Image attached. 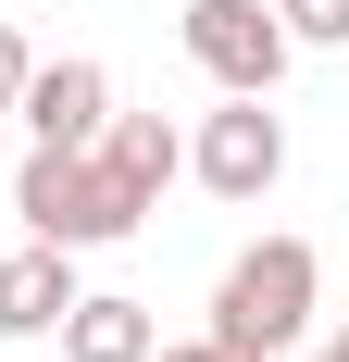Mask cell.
Returning <instances> with one entry per match:
<instances>
[{"label":"cell","instance_id":"6da1fadb","mask_svg":"<svg viewBox=\"0 0 349 362\" xmlns=\"http://www.w3.org/2000/svg\"><path fill=\"white\" fill-rule=\"evenodd\" d=\"M312 300H324V262H312V238H249V250L212 275V325H200V337L287 362L300 337H312Z\"/></svg>","mask_w":349,"mask_h":362},{"label":"cell","instance_id":"7a4b0ae2","mask_svg":"<svg viewBox=\"0 0 349 362\" xmlns=\"http://www.w3.org/2000/svg\"><path fill=\"white\" fill-rule=\"evenodd\" d=\"M0 200L25 213V238H50V250H112V238H138L88 150H25V163L0 175Z\"/></svg>","mask_w":349,"mask_h":362},{"label":"cell","instance_id":"3957f363","mask_svg":"<svg viewBox=\"0 0 349 362\" xmlns=\"http://www.w3.org/2000/svg\"><path fill=\"white\" fill-rule=\"evenodd\" d=\"M174 37H187V63H200L212 88H262V100H275L287 63H300V37H287L275 0H187V13H174Z\"/></svg>","mask_w":349,"mask_h":362},{"label":"cell","instance_id":"277c9868","mask_svg":"<svg viewBox=\"0 0 349 362\" xmlns=\"http://www.w3.org/2000/svg\"><path fill=\"white\" fill-rule=\"evenodd\" d=\"M187 175H200L212 200H275V175H287V112L262 100V88H225V112H200V138H187Z\"/></svg>","mask_w":349,"mask_h":362},{"label":"cell","instance_id":"5b68a950","mask_svg":"<svg viewBox=\"0 0 349 362\" xmlns=\"http://www.w3.org/2000/svg\"><path fill=\"white\" fill-rule=\"evenodd\" d=\"M88 163H100V187L125 200V225H150V213H162V187L187 175V138H174L162 112H100Z\"/></svg>","mask_w":349,"mask_h":362},{"label":"cell","instance_id":"8992f818","mask_svg":"<svg viewBox=\"0 0 349 362\" xmlns=\"http://www.w3.org/2000/svg\"><path fill=\"white\" fill-rule=\"evenodd\" d=\"M13 112H25L37 150H88L112 112V75L88 63V50H63V63H25V88H13Z\"/></svg>","mask_w":349,"mask_h":362},{"label":"cell","instance_id":"52a82bcc","mask_svg":"<svg viewBox=\"0 0 349 362\" xmlns=\"http://www.w3.org/2000/svg\"><path fill=\"white\" fill-rule=\"evenodd\" d=\"M75 313V250L25 238V250H0V337H50Z\"/></svg>","mask_w":349,"mask_h":362},{"label":"cell","instance_id":"ba28073f","mask_svg":"<svg viewBox=\"0 0 349 362\" xmlns=\"http://www.w3.org/2000/svg\"><path fill=\"white\" fill-rule=\"evenodd\" d=\"M50 337H63V362H150L162 325H150V300H112V288L88 300V288H75V313H63Z\"/></svg>","mask_w":349,"mask_h":362},{"label":"cell","instance_id":"9c48e42d","mask_svg":"<svg viewBox=\"0 0 349 362\" xmlns=\"http://www.w3.org/2000/svg\"><path fill=\"white\" fill-rule=\"evenodd\" d=\"M300 50H349V0H275Z\"/></svg>","mask_w":349,"mask_h":362},{"label":"cell","instance_id":"30bf717a","mask_svg":"<svg viewBox=\"0 0 349 362\" xmlns=\"http://www.w3.org/2000/svg\"><path fill=\"white\" fill-rule=\"evenodd\" d=\"M150 362H262V350H225V337H150Z\"/></svg>","mask_w":349,"mask_h":362},{"label":"cell","instance_id":"8fae6325","mask_svg":"<svg viewBox=\"0 0 349 362\" xmlns=\"http://www.w3.org/2000/svg\"><path fill=\"white\" fill-rule=\"evenodd\" d=\"M25 63H37V50H25L13 25H0V112H13V88H25Z\"/></svg>","mask_w":349,"mask_h":362},{"label":"cell","instance_id":"7c38bea8","mask_svg":"<svg viewBox=\"0 0 349 362\" xmlns=\"http://www.w3.org/2000/svg\"><path fill=\"white\" fill-rule=\"evenodd\" d=\"M324 362H349V325H337V337H324Z\"/></svg>","mask_w":349,"mask_h":362},{"label":"cell","instance_id":"4fadbf2b","mask_svg":"<svg viewBox=\"0 0 349 362\" xmlns=\"http://www.w3.org/2000/svg\"><path fill=\"white\" fill-rule=\"evenodd\" d=\"M0 175H13V150H0Z\"/></svg>","mask_w":349,"mask_h":362}]
</instances>
